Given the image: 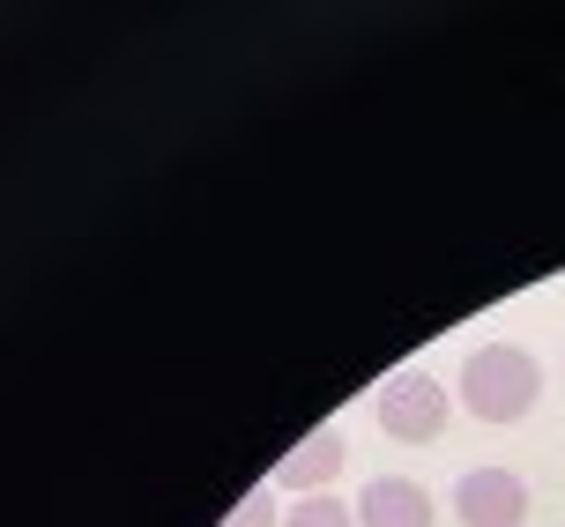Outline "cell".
<instances>
[{"mask_svg": "<svg viewBox=\"0 0 565 527\" xmlns=\"http://www.w3.org/2000/svg\"><path fill=\"white\" fill-rule=\"evenodd\" d=\"M454 401H461L477 423L507 431V423H521L543 401V364L529 357L521 342H483V349H469V357H461Z\"/></svg>", "mask_w": 565, "mask_h": 527, "instance_id": "cell-1", "label": "cell"}, {"mask_svg": "<svg viewBox=\"0 0 565 527\" xmlns=\"http://www.w3.org/2000/svg\"><path fill=\"white\" fill-rule=\"evenodd\" d=\"M372 423L395 445H439L454 423V394L431 372H387L380 394H372Z\"/></svg>", "mask_w": 565, "mask_h": 527, "instance_id": "cell-2", "label": "cell"}, {"mask_svg": "<svg viewBox=\"0 0 565 527\" xmlns=\"http://www.w3.org/2000/svg\"><path fill=\"white\" fill-rule=\"evenodd\" d=\"M454 520L461 527H529V483L513 469H469L454 483Z\"/></svg>", "mask_w": 565, "mask_h": 527, "instance_id": "cell-3", "label": "cell"}, {"mask_svg": "<svg viewBox=\"0 0 565 527\" xmlns=\"http://www.w3.org/2000/svg\"><path fill=\"white\" fill-rule=\"evenodd\" d=\"M342 461H350V439H342L335 423H320V431H306V439L290 445L276 461V491H290V498H312V491H328L342 475Z\"/></svg>", "mask_w": 565, "mask_h": 527, "instance_id": "cell-4", "label": "cell"}, {"mask_svg": "<svg viewBox=\"0 0 565 527\" xmlns=\"http://www.w3.org/2000/svg\"><path fill=\"white\" fill-rule=\"evenodd\" d=\"M358 527H431V491L409 475H372L358 491Z\"/></svg>", "mask_w": 565, "mask_h": 527, "instance_id": "cell-5", "label": "cell"}, {"mask_svg": "<svg viewBox=\"0 0 565 527\" xmlns=\"http://www.w3.org/2000/svg\"><path fill=\"white\" fill-rule=\"evenodd\" d=\"M282 527H358V505L328 498V491H312V498H298L290 513H282Z\"/></svg>", "mask_w": 565, "mask_h": 527, "instance_id": "cell-6", "label": "cell"}, {"mask_svg": "<svg viewBox=\"0 0 565 527\" xmlns=\"http://www.w3.org/2000/svg\"><path fill=\"white\" fill-rule=\"evenodd\" d=\"M224 527H282V491L276 483H260V491H246V498L231 505Z\"/></svg>", "mask_w": 565, "mask_h": 527, "instance_id": "cell-7", "label": "cell"}]
</instances>
